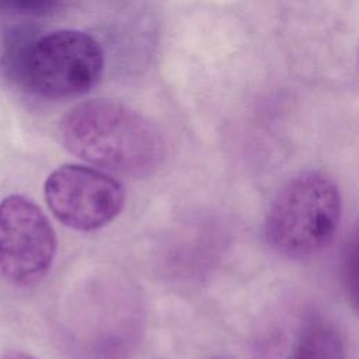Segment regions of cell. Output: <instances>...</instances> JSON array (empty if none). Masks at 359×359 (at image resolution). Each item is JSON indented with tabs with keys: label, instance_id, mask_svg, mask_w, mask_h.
I'll return each mask as SVG.
<instances>
[{
	"label": "cell",
	"instance_id": "1",
	"mask_svg": "<svg viewBox=\"0 0 359 359\" xmlns=\"http://www.w3.org/2000/svg\"><path fill=\"white\" fill-rule=\"evenodd\" d=\"M63 146L76 157L109 172L140 178L165 158L157 128L130 107L105 98L73 107L60 121Z\"/></svg>",
	"mask_w": 359,
	"mask_h": 359
},
{
	"label": "cell",
	"instance_id": "2",
	"mask_svg": "<svg viewBox=\"0 0 359 359\" xmlns=\"http://www.w3.org/2000/svg\"><path fill=\"white\" fill-rule=\"evenodd\" d=\"M342 210L334 180L317 171L289 180L272 201L264 226L265 240L278 254L306 259L334 240Z\"/></svg>",
	"mask_w": 359,
	"mask_h": 359
},
{
	"label": "cell",
	"instance_id": "3",
	"mask_svg": "<svg viewBox=\"0 0 359 359\" xmlns=\"http://www.w3.org/2000/svg\"><path fill=\"white\" fill-rule=\"evenodd\" d=\"M102 69L101 45L77 29H59L35 39L21 60L27 87L48 100H69L88 93L100 81Z\"/></svg>",
	"mask_w": 359,
	"mask_h": 359
},
{
	"label": "cell",
	"instance_id": "4",
	"mask_svg": "<svg viewBox=\"0 0 359 359\" xmlns=\"http://www.w3.org/2000/svg\"><path fill=\"white\" fill-rule=\"evenodd\" d=\"M57 238L45 212L28 196L0 201V275L27 287L45 278L56 255Z\"/></svg>",
	"mask_w": 359,
	"mask_h": 359
},
{
	"label": "cell",
	"instance_id": "5",
	"mask_svg": "<svg viewBox=\"0 0 359 359\" xmlns=\"http://www.w3.org/2000/svg\"><path fill=\"white\" fill-rule=\"evenodd\" d=\"M43 195L53 216L77 231L107 226L125 205V189L119 181L80 164L53 170L43 184Z\"/></svg>",
	"mask_w": 359,
	"mask_h": 359
},
{
	"label": "cell",
	"instance_id": "6",
	"mask_svg": "<svg viewBox=\"0 0 359 359\" xmlns=\"http://www.w3.org/2000/svg\"><path fill=\"white\" fill-rule=\"evenodd\" d=\"M289 359H345L344 341L335 324L323 317L307 321Z\"/></svg>",
	"mask_w": 359,
	"mask_h": 359
},
{
	"label": "cell",
	"instance_id": "7",
	"mask_svg": "<svg viewBox=\"0 0 359 359\" xmlns=\"http://www.w3.org/2000/svg\"><path fill=\"white\" fill-rule=\"evenodd\" d=\"M6 6L20 8V10H28V11H38L45 10L50 7L56 0H0Z\"/></svg>",
	"mask_w": 359,
	"mask_h": 359
},
{
	"label": "cell",
	"instance_id": "8",
	"mask_svg": "<svg viewBox=\"0 0 359 359\" xmlns=\"http://www.w3.org/2000/svg\"><path fill=\"white\" fill-rule=\"evenodd\" d=\"M0 359H38L31 353L22 352V351H10L0 356Z\"/></svg>",
	"mask_w": 359,
	"mask_h": 359
},
{
	"label": "cell",
	"instance_id": "9",
	"mask_svg": "<svg viewBox=\"0 0 359 359\" xmlns=\"http://www.w3.org/2000/svg\"><path fill=\"white\" fill-rule=\"evenodd\" d=\"M206 359H234V358H231L229 355H215V356H209Z\"/></svg>",
	"mask_w": 359,
	"mask_h": 359
}]
</instances>
